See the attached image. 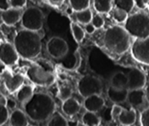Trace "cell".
<instances>
[{
	"instance_id": "obj_8",
	"label": "cell",
	"mask_w": 149,
	"mask_h": 126,
	"mask_svg": "<svg viewBox=\"0 0 149 126\" xmlns=\"http://www.w3.org/2000/svg\"><path fill=\"white\" fill-rule=\"evenodd\" d=\"M110 116L113 120H118L123 126L133 125L137 120V114L134 108L131 107L130 109H127L118 104H114L112 107Z\"/></svg>"
},
{
	"instance_id": "obj_18",
	"label": "cell",
	"mask_w": 149,
	"mask_h": 126,
	"mask_svg": "<svg viewBox=\"0 0 149 126\" xmlns=\"http://www.w3.org/2000/svg\"><path fill=\"white\" fill-rule=\"evenodd\" d=\"M145 100L146 97L143 89L129 91L127 101L132 108L134 109L141 107L144 104Z\"/></svg>"
},
{
	"instance_id": "obj_10",
	"label": "cell",
	"mask_w": 149,
	"mask_h": 126,
	"mask_svg": "<svg viewBox=\"0 0 149 126\" xmlns=\"http://www.w3.org/2000/svg\"><path fill=\"white\" fill-rule=\"evenodd\" d=\"M130 48L134 60L149 66V37L143 39H136Z\"/></svg>"
},
{
	"instance_id": "obj_12",
	"label": "cell",
	"mask_w": 149,
	"mask_h": 126,
	"mask_svg": "<svg viewBox=\"0 0 149 126\" xmlns=\"http://www.w3.org/2000/svg\"><path fill=\"white\" fill-rule=\"evenodd\" d=\"M129 91L143 89L146 85V77L144 73L137 68L130 69L127 74Z\"/></svg>"
},
{
	"instance_id": "obj_14",
	"label": "cell",
	"mask_w": 149,
	"mask_h": 126,
	"mask_svg": "<svg viewBox=\"0 0 149 126\" xmlns=\"http://www.w3.org/2000/svg\"><path fill=\"white\" fill-rule=\"evenodd\" d=\"M105 105V101L101 95H93L84 98L83 107L87 111L97 113L102 109Z\"/></svg>"
},
{
	"instance_id": "obj_27",
	"label": "cell",
	"mask_w": 149,
	"mask_h": 126,
	"mask_svg": "<svg viewBox=\"0 0 149 126\" xmlns=\"http://www.w3.org/2000/svg\"><path fill=\"white\" fill-rule=\"evenodd\" d=\"M69 2L72 9L75 12L89 8L91 0H69Z\"/></svg>"
},
{
	"instance_id": "obj_24",
	"label": "cell",
	"mask_w": 149,
	"mask_h": 126,
	"mask_svg": "<svg viewBox=\"0 0 149 126\" xmlns=\"http://www.w3.org/2000/svg\"><path fill=\"white\" fill-rule=\"evenodd\" d=\"M70 30H71L72 34L74 40L78 43L82 42L86 36V32L84 28L77 23L71 22L70 23Z\"/></svg>"
},
{
	"instance_id": "obj_2",
	"label": "cell",
	"mask_w": 149,
	"mask_h": 126,
	"mask_svg": "<svg viewBox=\"0 0 149 126\" xmlns=\"http://www.w3.org/2000/svg\"><path fill=\"white\" fill-rule=\"evenodd\" d=\"M13 45L19 57L25 59H34L42 51V36L39 31L23 28L15 34Z\"/></svg>"
},
{
	"instance_id": "obj_13",
	"label": "cell",
	"mask_w": 149,
	"mask_h": 126,
	"mask_svg": "<svg viewBox=\"0 0 149 126\" xmlns=\"http://www.w3.org/2000/svg\"><path fill=\"white\" fill-rule=\"evenodd\" d=\"M2 80L7 91L10 93H16L24 85V77L21 74H13L5 71L2 74Z\"/></svg>"
},
{
	"instance_id": "obj_31",
	"label": "cell",
	"mask_w": 149,
	"mask_h": 126,
	"mask_svg": "<svg viewBox=\"0 0 149 126\" xmlns=\"http://www.w3.org/2000/svg\"><path fill=\"white\" fill-rule=\"evenodd\" d=\"M10 113L8 108L5 104L0 103V126L3 125L4 124L9 120Z\"/></svg>"
},
{
	"instance_id": "obj_32",
	"label": "cell",
	"mask_w": 149,
	"mask_h": 126,
	"mask_svg": "<svg viewBox=\"0 0 149 126\" xmlns=\"http://www.w3.org/2000/svg\"><path fill=\"white\" fill-rule=\"evenodd\" d=\"M91 24H93L96 29H100L104 26V19L100 14H95L93 15Z\"/></svg>"
},
{
	"instance_id": "obj_6",
	"label": "cell",
	"mask_w": 149,
	"mask_h": 126,
	"mask_svg": "<svg viewBox=\"0 0 149 126\" xmlns=\"http://www.w3.org/2000/svg\"><path fill=\"white\" fill-rule=\"evenodd\" d=\"M43 23V12L38 8L29 7L23 11L21 24L24 29L40 31L42 28Z\"/></svg>"
},
{
	"instance_id": "obj_21",
	"label": "cell",
	"mask_w": 149,
	"mask_h": 126,
	"mask_svg": "<svg viewBox=\"0 0 149 126\" xmlns=\"http://www.w3.org/2000/svg\"><path fill=\"white\" fill-rule=\"evenodd\" d=\"M32 86L28 85H23L16 92V99L22 105L26 103L34 95Z\"/></svg>"
},
{
	"instance_id": "obj_25",
	"label": "cell",
	"mask_w": 149,
	"mask_h": 126,
	"mask_svg": "<svg viewBox=\"0 0 149 126\" xmlns=\"http://www.w3.org/2000/svg\"><path fill=\"white\" fill-rule=\"evenodd\" d=\"M75 18L76 21L79 24L83 25H86L91 22V20L93 18V12L90 8H88L84 10L79 11V12H75Z\"/></svg>"
},
{
	"instance_id": "obj_33",
	"label": "cell",
	"mask_w": 149,
	"mask_h": 126,
	"mask_svg": "<svg viewBox=\"0 0 149 126\" xmlns=\"http://www.w3.org/2000/svg\"><path fill=\"white\" fill-rule=\"evenodd\" d=\"M26 0H9V6L15 9L22 10L26 7Z\"/></svg>"
},
{
	"instance_id": "obj_34",
	"label": "cell",
	"mask_w": 149,
	"mask_h": 126,
	"mask_svg": "<svg viewBox=\"0 0 149 126\" xmlns=\"http://www.w3.org/2000/svg\"><path fill=\"white\" fill-rule=\"evenodd\" d=\"M140 122L141 126H149V107L146 108L141 112Z\"/></svg>"
},
{
	"instance_id": "obj_16",
	"label": "cell",
	"mask_w": 149,
	"mask_h": 126,
	"mask_svg": "<svg viewBox=\"0 0 149 126\" xmlns=\"http://www.w3.org/2000/svg\"><path fill=\"white\" fill-rule=\"evenodd\" d=\"M128 89H115L109 85L107 90V98L115 104H122L127 101L128 96Z\"/></svg>"
},
{
	"instance_id": "obj_39",
	"label": "cell",
	"mask_w": 149,
	"mask_h": 126,
	"mask_svg": "<svg viewBox=\"0 0 149 126\" xmlns=\"http://www.w3.org/2000/svg\"><path fill=\"white\" fill-rule=\"evenodd\" d=\"M75 126H85V125H84V124H82L81 123H78V124H77Z\"/></svg>"
},
{
	"instance_id": "obj_1",
	"label": "cell",
	"mask_w": 149,
	"mask_h": 126,
	"mask_svg": "<svg viewBox=\"0 0 149 126\" xmlns=\"http://www.w3.org/2000/svg\"><path fill=\"white\" fill-rule=\"evenodd\" d=\"M23 107L28 118L37 123L48 120L56 111L54 100L49 94L42 92L34 93Z\"/></svg>"
},
{
	"instance_id": "obj_7",
	"label": "cell",
	"mask_w": 149,
	"mask_h": 126,
	"mask_svg": "<svg viewBox=\"0 0 149 126\" xmlns=\"http://www.w3.org/2000/svg\"><path fill=\"white\" fill-rule=\"evenodd\" d=\"M77 88L79 95L84 98L90 96L101 95L102 82L98 77L87 74L79 79Z\"/></svg>"
},
{
	"instance_id": "obj_20",
	"label": "cell",
	"mask_w": 149,
	"mask_h": 126,
	"mask_svg": "<svg viewBox=\"0 0 149 126\" xmlns=\"http://www.w3.org/2000/svg\"><path fill=\"white\" fill-rule=\"evenodd\" d=\"M110 86L115 89H126L127 87V74L122 71L114 73L110 78Z\"/></svg>"
},
{
	"instance_id": "obj_17",
	"label": "cell",
	"mask_w": 149,
	"mask_h": 126,
	"mask_svg": "<svg viewBox=\"0 0 149 126\" xmlns=\"http://www.w3.org/2000/svg\"><path fill=\"white\" fill-rule=\"evenodd\" d=\"M81 109V104L76 98L71 97L65 101H62L61 110L65 115L72 117L78 114Z\"/></svg>"
},
{
	"instance_id": "obj_26",
	"label": "cell",
	"mask_w": 149,
	"mask_h": 126,
	"mask_svg": "<svg viewBox=\"0 0 149 126\" xmlns=\"http://www.w3.org/2000/svg\"><path fill=\"white\" fill-rule=\"evenodd\" d=\"M47 126H68V122L62 114L55 111L48 119Z\"/></svg>"
},
{
	"instance_id": "obj_30",
	"label": "cell",
	"mask_w": 149,
	"mask_h": 126,
	"mask_svg": "<svg viewBox=\"0 0 149 126\" xmlns=\"http://www.w3.org/2000/svg\"><path fill=\"white\" fill-rule=\"evenodd\" d=\"M72 88L68 85H62L58 88V97L61 101H64L72 97Z\"/></svg>"
},
{
	"instance_id": "obj_35",
	"label": "cell",
	"mask_w": 149,
	"mask_h": 126,
	"mask_svg": "<svg viewBox=\"0 0 149 126\" xmlns=\"http://www.w3.org/2000/svg\"><path fill=\"white\" fill-rule=\"evenodd\" d=\"M97 29H96L95 27L93 26V24H91V23H89V24L85 25V29H84V31H85V32L87 33V34H94V31H95Z\"/></svg>"
},
{
	"instance_id": "obj_29",
	"label": "cell",
	"mask_w": 149,
	"mask_h": 126,
	"mask_svg": "<svg viewBox=\"0 0 149 126\" xmlns=\"http://www.w3.org/2000/svg\"><path fill=\"white\" fill-rule=\"evenodd\" d=\"M115 8L123 10L127 12H130L134 7V0H113Z\"/></svg>"
},
{
	"instance_id": "obj_22",
	"label": "cell",
	"mask_w": 149,
	"mask_h": 126,
	"mask_svg": "<svg viewBox=\"0 0 149 126\" xmlns=\"http://www.w3.org/2000/svg\"><path fill=\"white\" fill-rule=\"evenodd\" d=\"M102 119L97 113L86 111L81 117V123L85 126H100Z\"/></svg>"
},
{
	"instance_id": "obj_23",
	"label": "cell",
	"mask_w": 149,
	"mask_h": 126,
	"mask_svg": "<svg viewBox=\"0 0 149 126\" xmlns=\"http://www.w3.org/2000/svg\"><path fill=\"white\" fill-rule=\"evenodd\" d=\"M93 6L98 14L108 13L113 10L112 0H94Z\"/></svg>"
},
{
	"instance_id": "obj_37",
	"label": "cell",
	"mask_w": 149,
	"mask_h": 126,
	"mask_svg": "<svg viewBox=\"0 0 149 126\" xmlns=\"http://www.w3.org/2000/svg\"><path fill=\"white\" fill-rule=\"evenodd\" d=\"M145 91V97H146V100L149 103V84L146 86V89L144 90Z\"/></svg>"
},
{
	"instance_id": "obj_36",
	"label": "cell",
	"mask_w": 149,
	"mask_h": 126,
	"mask_svg": "<svg viewBox=\"0 0 149 126\" xmlns=\"http://www.w3.org/2000/svg\"><path fill=\"white\" fill-rule=\"evenodd\" d=\"M9 8V0H0V9L5 10Z\"/></svg>"
},
{
	"instance_id": "obj_4",
	"label": "cell",
	"mask_w": 149,
	"mask_h": 126,
	"mask_svg": "<svg viewBox=\"0 0 149 126\" xmlns=\"http://www.w3.org/2000/svg\"><path fill=\"white\" fill-rule=\"evenodd\" d=\"M124 28L130 37L136 39L149 37V15L145 12H137L129 15Z\"/></svg>"
},
{
	"instance_id": "obj_9",
	"label": "cell",
	"mask_w": 149,
	"mask_h": 126,
	"mask_svg": "<svg viewBox=\"0 0 149 126\" xmlns=\"http://www.w3.org/2000/svg\"><path fill=\"white\" fill-rule=\"evenodd\" d=\"M46 50L51 57L55 59H61L68 53L69 46L64 39L55 36L47 42Z\"/></svg>"
},
{
	"instance_id": "obj_5",
	"label": "cell",
	"mask_w": 149,
	"mask_h": 126,
	"mask_svg": "<svg viewBox=\"0 0 149 126\" xmlns=\"http://www.w3.org/2000/svg\"><path fill=\"white\" fill-rule=\"evenodd\" d=\"M26 75L34 85L37 86L48 88L56 81L55 75L52 71L40 65H34L29 67L26 70Z\"/></svg>"
},
{
	"instance_id": "obj_3",
	"label": "cell",
	"mask_w": 149,
	"mask_h": 126,
	"mask_svg": "<svg viewBox=\"0 0 149 126\" xmlns=\"http://www.w3.org/2000/svg\"><path fill=\"white\" fill-rule=\"evenodd\" d=\"M104 48L115 55H122L131 48V37L125 28L116 25L108 27L102 37Z\"/></svg>"
},
{
	"instance_id": "obj_28",
	"label": "cell",
	"mask_w": 149,
	"mask_h": 126,
	"mask_svg": "<svg viewBox=\"0 0 149 126\" xmlns=\"http://www.w3.org/2000/svg\"><path fill=\"white\" fill-rule=\"evenodd\" d=\"M112 17L117 24H124L128 18L129 13L119 8H114L112 10Z\"/></svg>"
},
{
	"instance_id": "obj_19",
	"label": "cell",
	"mask_w": 149,
	"mask_h": 126,
	"mask_svg": "<svg viewBox=\"0 0 149 126\" xmlns=\"http://www.w3.org/2000/svg\"><path fill=\"white\" fill-rule=\"evenodd\" d=\"M28 119L24 111L15 109L10 114V126H28Z\"/></svg>"
},
{
	"instance_id": "obj_38",
	"label": "cell",
	"mask_w": 149,
	"mask_h": 126,
	"mask_svg": "<svg viewBox=\"0 0 149 126\" xmlns=\"http://www.w3.org/2000/svg\"><path fill=\"white\" fill-rule=\"evenodd\" d=\"M48 1L50 2V3L53 4V5H61V3H63L65 0H48Z\"/></svg>"
},
{
	"instance_id": "obj_11",
	"label": "cell",
	"mask_w": 149,
	"mask_h": 126,
	"mask_svg": "<svg viewBox=\"0 0 149 126\" xmlns=\"http://www.w3.org/2000/svg\"><path fill=\"white\" fill-rule=\"evenodd\" d=\"M19 55L13 44L8 42H0V62L6 66H12L18 63Z\"/></svg>"
},
{
	"instance_id": "obj_15",
	"label": "cell",
	"mask_w": 149,
	"mask_h": 126,
	"mask_svg": "<svg viewBox=\"0 0 149 126\" xmlns=\"http://www.w3.org/2000/svg\"><path fill=\"white\" fill-rule=\"evenodd\" d=\"M23 10L21 9L9 8L1 12V19L5 25L8 26H14L21 21Z\"/></svg>"
}]
</instances>
